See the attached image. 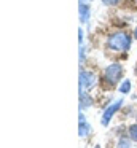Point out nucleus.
<instances>
[{
	"label": "nucleus",
	"instance_id": "obj_1",
	"mask_svg": "<svg viewBox=\"0 0 137 148\" xmlns=\"http://www.w3.org/2000/svg\"><path fill=\"white\" fill-rule=\"evenodd\" d=\"M110 49H116V51H127L131 48V37L124 32H116L113 35L108 37L107 42Z\"/></svg>",
	"mask_w": 137,
	"mask_h": 148
},
{
	"label": "nucleus",
	"instance_id": "obj_2",
	"mask_svg": "<svg viewBox=\"0 0 137 148\" xmlns=\"http://www.w3.org/2000/svg\"><path fill=\"white\" fill-rule=\"evenodd\" d=\"M121 73H123V67L120 64H112L105 69L104 75H105V80L108 81L110 84H116L121 78Z\"/></svg>",
	"mask_w": 137,
	"mask_h": 148
},
{
	"label": "nucleus",
	"instance_id": "obj_3",
	"mask_svg": "<svg viewBox=\"0 0 137 148\" xmlns=\"http://www.w3.org/2000/svg\"><path fill=\"white\" fill-rule=\"evenodd\" d=\"M121 105H123V100H116L115 103H112V105L104 112V115H102V118H101V124H102V126H108L110 119L113 118V115L121 108Z\"/></svg>",
	"mask_w": 137,
	"mask_h": 148
},
{
	"label": "nucleus",
	"instance_id": "obj_4",
	"mask_svg": "<svg viewBox=\"0 0 137 148\" xmlns=\"http://www.w3.org/2000/svg\"><path fill=\"white\" fill-rule=\"evenodd\" d=\"M94 83H96L94 73H91V72H88V70L80 72V88H81V89H89Z\"/></svg>",
	"mask_w": 137,
	"mask_h": 148
},
{
	"label": "nucleus",
	"instance_id": "obj_5",
	"mask_svg": "<svg viewBox=\"0 0 137 148\" xmlns=\"http://www.w3.org/2000/svg\"><path fill=\"white\" fill-rule=\"evenodd\" d=\"M80 137H86L89 134V124L85 121V116H80V131H78Z\"/></svg>",
	"mask_w": 137,
	"mask_h": 148
},
{
	"label": "nucleus",
	"instance_id": "obj_6",
	"mask_svg": "<svg viewBox=\"0 0 137 148\" xmlns=\"http://www.w3.org/2000/svg\"><path fill=\"white\" fill-rule=\"evenodd\" d=\"M88 18H89V8H88V5H80V21L81 23H86L88 21Z\"/></svg>",
	"mask_w": 137,
	"mask_h": 148
},
{
	"label": "nucleus",
	"instance_id": "obj_7",
	"mask_svg": "<svg viewBox=\"0 0 137 148\" xmlns=\"http://www.w3.org/2000/svg\"><path fill=\"white\" fill-rule=\"evenodd\" d=\"M80 99H81V105H80L81 108H88V107L92 105V99L88 96V94H83L81 92V97H80Z\"/></svg>",
	"mask_w": 137,
	"mask_h": 148
},
{
	"label": "nucleus",
	"instance_id": "obj_8",
	"mask_svg": "<svg viewBox=\"0 0 137 148\" xmlns=\"http://www.w3.org/2000/svg\"><path fill=\"white\" fill-rule=\"evenodd\" d=\"M129 89H131V81L129 80L123 81V84L120 86V92L121 94H127V92H129Z\"/></svg>",
	"mask_w": 137,
	"mask_h": 148
},
{
	"label": "nucleus",
	"instance_id": "obj_9",
	"mask_svg": "<svg viewBox=\"0 0 137 148\" xmlns=\"http://www.w3.org/2000/svg\"><path fill=\"white\" fill-rule=\"evenodd\" d=\"M131 147H132V145H131V140H127V138H120L116 148H131Z\"/></svg>",
	"mask_w": 137,
	"mask_h": 148
},
{
	"label": "nucleus",
	"instance_id": "obj_10",
	"mask_svg": "<svg viewBox=\"0 0 137 148\" xmlns=\"http://www.w3.org/2000/svg\"><path fill=\"white\" fill-rule=\"evenodd\" d=\"M129 135L134 142H137V124H132L129 127Z\"/></svg>",
	"mask_w": 137,
	"mask_h": 148
},
{
	"label": "nucleus",
	"instance_id": "obj_11",
	"mask_svg": "<svg viewBox=\"0 0 137 148\" xmlns=\"http://www.w3.org/2000/svg\"><path fill=\"white\" fill-rule=\"evenodd\" d=\"M118 2H120V0H102V3L104 5H110V7L112 5H116Z\"/></svg>",
	"mask_w": 137,
	"mask_h": 148
},
{
	"label": "nucleus",
	"instance_id": "obj_12",
	"mask_svg": "<svg viewBox=\"0 0 137 148\" xmlns=\"http://www.w3.org/2000/svg\"><path fill=\"white\" fill-rule=\"evenodd\" d=\"M78 35H80V43H81V42H83V30H81V29L78 30Z\"/></svg>",
	"mask_w": 137,
	"mask_h": 148
},
{
	"label": "nucleus",
	"instance_id": "obj_13",
	"mask_svg": "<svg viewBox=\"0 0 137 148\" xmlns=\"http://www.w3.org/2000/svg\"><path fill=\"white\" fill-rule=\"evenodd\" d=\"M136 38H137V29H136Z\"/></svg>",
	"mask_w": 137,
	"mask_h": 148
},
{
	"label": "nucleus",
	"instance_id": "obj_14",
	"mask_svg": "<svg viewBox=\"0 0 137 148\" xmlns=\"http://www.w3.org/2000/svg\"><path fill=\"white\" fill-rule=\"evenodd\" d=\"M96 148H101V147H99V145H96Z\"/></svg>",
	"mask_w": 137,
	"mask_h": 148
}]
</instances>
